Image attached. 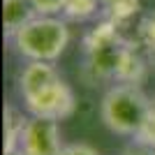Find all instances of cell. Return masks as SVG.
<instances>
[{"label": "cell", "instance_id": "1", "mask_svg": "<svg viewBox=\"0 0 155 155\" xmlns=\"http://www.w3.org/2000/svg\"><path fill=\"white\" fill-rule=\"evenodd\" d=\"M9 42L21 58L56 63L70 44V28L58 16H35L14 32Z\"/></svg>", "mask_w": 155, "mask_h": 155}, {"label": "cell", "instance_id": "2", "mask_svg": "<svg viewBox=\"0 0 155 155\" xmlns=\"http://www.w3.org/2000/svg\"><path fill=\"white\" fill-rule=\"evenodd\" d=\"M150 111V97L139 84H116L104 93L100 104L102 123L120 137H134Z\"/></svg>", "mask_w": 155, "mask_h": 155}, {"label": "cell", "instance_id": "3", "mask_svg": "<svg viewBox=\"0 0 155 155\" xmlns=\"http://www.w3.org/2000/svg\"><path fill=\"white\" fill-rule=\"evenodd\" d=\"M114 21L104 19L95 28L86 32L84 37V53H86V77L91 84L104 81V79H116V67L120 63V56L125 51L127 39L120 35Z\"/></svg>", "mask_w": 155, "mask_h": 155}, {"label": "cell", "instance_id": "4", "mask_svg": "<svg viewBox=\"0 0 155 155\" xmlns=\"http://www.w3.org/2000/svg\"><path fill=\"white\" fill-rule=\"evenodd\" d=\"M23 107L30 116L39 118H51V120H63V118L72 116L77 109V97L74 91L65 84L63 79L49 84L39 93L30 97H23Z\"/></svg>", "mask_w": 155, "mask_h": 155}, {"label": "cell", "instance_id": "5", "mask_svg": "<svg viewBox=\"0 0 155 155\" xmlns=\"http://www.w3.org/2000/svg\"><path fill=\"white\" fill-rule=\"evenodd\" d=\"M60 150H63V141H60L58 120L39 116L28 118L16 155H58Z\"/></svg>", "mask_w": 155, "mask_h": 155}, {"label": "cell", "instance_id": "6", "mask_svg": "<svg viewBox=\"0 0 155 155\" xmlns=\"http://www.w3.org/2000/svg\"><path fill=\"white\" fill-rule=\"evenodd\" d=\"M60 74L49 60H28V65L21 70L19 74V93L21 97H30L46 88L49 84L58 81Z\"/></svg>", "mask_w": 155, "mask_h": 155}, {"label": "cell", "instance_id": "7", "mask_svg": "<svg viewBox=\"0 0 155 155\" xmlns=\"http://www.w3.org/2000/svg\"><path fill=\"white\" fill-rule=\"evenodd\" d=\"M143 77H146V58L141 56L139 46L127 39L120 63L116 67V81L118 84H141Z\"/></svg>", "mask_w": 155, "mask_h": 155}, {"label": "cell", "instance_id": "8", "mask_svg": "<svg viewBox=\"0 0 155 155\" xmlns=\"http://www.w3.org/2000/svg\"><path fill=\"white\" fill-rule=\"evenodd\" d=\"M35 16L39 14L32 5V0H2V23H5L7 37H12L19 28H23Z\"/></svg>", "mask_w": 155, "mask_h": 155}, {"label": "cell", "instance_id": "9", "mask_svg": "<svg viewBox=\"0 0 155 155\" xmlns=\"http://www.w3.org/2000/svg\"><path fill=\"white\" fill-rule=\"evenodd\" d=\"M26 123L28 118L23 116V111H19L14 104H7L5 107V155L19 153V141Z\"/></svg>", "mask_w": 155, "mask_h": 155}, {"label": "cell", "instance_id": "10", "mask_svg": "<svg viewBox=\"0 0 155 155\" xmlns=\"http://www.w3.org/2000/svg\"><path fill=\"white\" fill-rule=\"evenodd\" d=\"M102 9L109 21H114L116 26H125L139 14L141 0H102Z\"/></svg>", "mask_w": 155, "mask_h": 155}, {"label": "cell", "instance_id": "11", "mask_svg": "<svg viewBox=\"0 0 155 155\" xmlns=\"http://www.w3.org/2000/svg\"><path fill=\"white\" fill-rule=\"evenodd\" d=\"M102 7V0H65L63 16L67 21H88Z\"/></svg>", "mask_w": 155, "mask_h": 155}, {"label": "cell", "instance_id": "12", "mask_svg": "<svg viewBox=\"0 0 155 155\" xmlns=\"http://www.w3.org/2000/svg\"><path fill=\"white\" fill-rule=\"evenodd\" d=\"M134 139V143H139V146H150V148H155V109L150 107L148 116L143 118V123L139 125V130H137V134L132 137Z\"/></svg>", "mask_w": 155, "mask_h": 155}, {"label": "cell", "instance_id": "13", "mask_svg": "<svg viewBox=\"0 0 155 155\" xmlns=\"http://www.w3.org/2000/svg\"><path fill=\"white\" fill-rule=\"evenodd\" d=\"M139 37H141L143 46L148 49V53H155V9L141 21V26H139Z\"/></svg>", "mask_w": 155, "mask_h": 155}, {"label": "cell", "instance_id": "14", "mask_svg": "<svg viewBox=\"0 0 155 155\" xmlns=\"http://www.w3.org/2000/svg\"><path fill=\"white\" fill-rule=\"evenodd\" d=\"M39 16H56L65 9V0H32Z\"/></svg>", "mask_w": 155, "mask_h": 155}, {"label": "cell", "instance_id": "15", "mask_svg": "<svg viewBox=\"0 0 155 155\" xmlns=\"http://www.w3.org/2000/svg\"><path fill=\"white\" fill-rule=\"evenodd\" d=\"M58 155H100V153L88 143H70V146H63Z\"/></svg>", "mask_w": 155, "mask_h": 155}, {"label": "cell", "instance_id": "16", "mask_svg": "<svg viewBox=\"0 0 155 155\" xmlns=\"http://www.w3.org/2000/svg\"><path fill=\"white\" fill-rule=\"evenodd\" d=\"M123 155H155V148H150V146H139V143H134L132 148L123 150Z\"/></svg>", "mask_w": 155, "mask_h": 155}, {"label": "cell", "instance_id": "17", "mask_svg": "<svg viewBox=\"0 0 155 155\" xmlns=\"http://www.w3.org/2000/svg\"><path fill=\"white\" fill-rule=\"evenodd\" d=\"M150 107H153V109H155V97H153V100H150Z\"/></svg>", "mask_w": 155, "mask_h": 155}, {"label": "cell", "instance_id": "18", "mask_svg": "<svg viewBox=\"0 0 155 155\" xmlns=\"http://www.w3.org/2000/svg\"><path fill=\"white\" fill-rule=\"evenodd\" d=\"M150 56H153V60H155V53H150Z\"/></svg>", "mask_w": 155, "mask_h": 155}]
</instances>
